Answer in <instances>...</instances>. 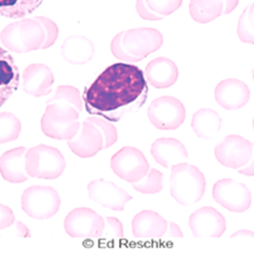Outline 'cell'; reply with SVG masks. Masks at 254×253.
I'll return each instance as SVG.
<instances>
[{
	"instance_id": "1",
	"label": "cell",
	"mask_w": 254,
	"mask_h": 253,
	"mask_svg": "<svg viewBox=\"0 0 254 253\" xmlns=\"http://www.w3.org/2000/svg\"><path fill=\"white\" fill-rule=\"evenodd\" d=\"M147 80L144 72L136 65L116 63L101 72L85 87L82 98L88 114L120 121L125 113L145 103Z\"/></svg>"
},
{
	"instance_id": "2",
	"label": "cell",
	"mask_w": 254,
	"mask_h": 253,
	"mask_svg": "<svg viewBox=\"0 0 254 253\" xmlns=\"http://www.w3.org/2000/svg\"><path fill=\"white\" fill-rule=\"evenodd\" d=\"M84 106L79 90L71 85H60L55 95L47 101L41 120L43 133L55 140H72L78 134L77 121Z\"/></svg>"
},
{
	"instance_id": "3",
	"label": "cell",
	"mask_w": 254,
	"mask_h": 253,
	"mask_svg": "<svg viewBox=\"0 0 254 253\" xmlns=\"http://www.w3.org/2000/svg\"><path fill=\"white\" fill-rule=\"evenodd\" d=\"M163 45V36L156 29L140 28L118 34L111 43L114 57L126 63H136L156 52Z\"/></svg>"
},
{
	"instance_id": "4",
	"label": "cell",
	"mask_w": 254,
	"mask_h": 253,
	"mask_svg": "<svg viewBox=\"0 0 254 253\" xmlns=\"http://www.w3.org/2000/svg\"><path fill=\"white\" fill-rule=\"evenodd\" d=\"M118 141L116 126L105 118L89 117L82 124L80 134L67 141L69 149L81 158L95 156L99 151L109 149Z\"/></svg>"
},
{
	"instance_id": "5",
	"label": "cell",
	"mask_w": 254,
	"mask_h": 253,
	"mask_svg": "<svg viewBox=\"0 0 254 253\" xmlns=\"http://www.w3.org/2000/svg\"><path fill=\"white\" fill-rule=\"evenodd\" d=\"M2 45L14 53L45 50L46 31L39 16L22 18L9 23L0 34Z\"/></svg>"
},
{
	"instance_id": "6",
	"label": "cell",
	"mask_w": 254,
	"mask_h": 253,
	"mask_svg": "<svg viewBox=\"0 0 254 253\" xmlns=\"http://www.w3.org/2000/svg\"><path fill=\"white\" fill-rule=\"evenodd\" d=\"M170 194L182 206L198 202L206 191L205 175L196 166L187 162L171 166Z\"/></svg>"
},
{
	"instance_id": "7",
	"label": "cell",
	"mask_w": 254,
	"mask_h": 253,
	"mask_svg": "<svg viewBox=\"0 0 254 253\" xmlns=\"http://www.w3.org/2000/svg\"><path fill=\"white\" fill-rule=\"evenodd\" d=\"M65 168V158L57 148L41 144L29 149L25 153V170L34 179L56 180Z\"/></svg>"
},
{
	"instance_id": "8",
	"label": "cell",
	"mask_w": 254,
	"mask_h": 253,
	"mask_svg": "<svg viewBox=\"0 0 254 253\" xmlns=\"http://www.w3.org/2000/svg\"><path fill=\"white\" fill-rule=\"evenodd\" d=\"M21 209L29 217L47 220L54 217L60 209L61 198L52 187L33 186L21 194Z\"/></svg>"
},
{
	"instance_id": "9",
	"label": "cell",
	"mask_w": 254,
	"mask_h": 253,
	"mask_svg": "<svg viewBox=\"0 0 254 253\" xmlns=\"http://www.w3.org/2000/svg\"><path fill=\"white\" fill-rule=\"evenodd\" d=\"M147 114L151 124L161 131L179 129L187 117L184 104L172 96H161L152 101Z\"/></svg>"
},
{
	"instance_id": "10",
	"label": "cell",
	"mask_w": 254,
	"mask_h": 253,
	"mask_svg": "<svg viewBox=\"0 0 254 253\" xmlns=\"http://www.w3.org/2000/svg\"><path fill=\"white\" fill-rule=\"evenodd\" d=\"M106 221L89 208H76L65 218L64 228L72 238L96 239L103 236Z\"/></svg>"
},
{
	"instance_id": "11",
	"label": "cell",
	"mask_w": 254,
	"mask_h": 253,
	"mask_svg": "<svg viewBox=\"0 0 254 253\" xmlns=\"http://www.w3.org/2000/svg\"><path fill=\"white\" fill-rule=\"evenodd\" d=\"M112 170L121 180L134 184L150 170L147 158L137 148L127 146L120 149L111 159Z\"/></svg>"
},
{
	"instance_id": "12",
	"label": "cell",
	"mask_w": 254,
	"mask_h": 253,
	"mask_svg": "<svg viewBox=\"0 0 254 253\" xmlns=\"http://www.w3.org/2000/svg\"><path fill=\"white\" fill-rule=\"evenodd\" d=\"M212 193L215 201L229 212L244 213L251 207V191L244 184L232 179L218 181Z\"/></svg>"
},
{
	"instance_id": "13",
	"label": "cell",
	"mask_w": 254,
	"mask_h": 253,
	"mask_svg": "<svg viewBox=\"0 0 254 253\" xmlns=\"http://www.w3.org/2000/svg\"><path fill=\"white\" fill-rule=\"evenodd\" d=\"M214 153L221 165L231 169H239L250 160L253 145L239 135H228L215 147Z\"/></svg>"
},
{
	"instance_id": "14",
	"label": "cell",
	"mask_w": 254,
	"mask_h": 253,
	"mask_svg": "<svg viewBox=\"0 0 254 253\" xmlns=\"http://www.w3.org/2000/svg\"><path fill=\"white\" fill-rule=\"evenodd\" d=\"M87 191L90 199L96 204L115 212L124 211L126 205L132 199V195L128 191L104 179L90 182Z\"/></svg>"
},
{
	"instance_id": "15",
	"label": "cell",
	"mask_w": 254,
	"mask_h": 253,
	"mask_svg": "<svg viewBox=\"0 0 254 253\" xmlns=\"http://www.w3.org/2000/svg\"><path fill=\"white\" fill-rule=\"evenodd\" d=\"M189 226L195 238H220L227 228L225 217L212 207L194 211L190 216Z\"/></svg>"
},
{
	"instance_id": "16",
	"label": "cell",
	"mask_w": 254,
	"mask_h": 253,
	"mask_svg": "<svg viewBox=\"0 0 254 253\" xmlns=\"http://www.w3.org/2000/svg\"><path fill=\"white\" fill-rule=\"evenodd\" d=\"M249 99V87L245 82L236 78L225 79L215 88V100L227 111L242 109L248 104Z\"/></svg>"
},
{
	"instance_id": "17",
	"label": "cell",
	"mask_w": 254,
	"mask_h": 253,
	"mask_svg": "<svg viewBox=\"0 0 254 253\" xmlns=\"http://www.w3.org/2000/svg\"><path fill=\"white\" fill-rule=\"evenodd\" d=\"M54 75L47 65L35 63L29 65L22 73V89L34 97H43L52 92Z\"/></svg>"
},
{
	"instance_id": "18",
	"label": "cell",
	"mask_w": 254,
	"mask_h": 253,
	"mask_svg": "<svg viewBox=\"0 0 254 253\" xmlns=\"http://www.w3.org/2000/svg\"><path fill=\"white\" fill-rule=\"evenodd\" d=\"M168 229L167 221L158 213L145 210L138 213L132 221L133 236L139 240L162 238Z\"/></svg>"
},
{
	"instance_id": "19",
	"label": "cell",
	"mask_w": 254,
	"mask_h": 253,
	"mask_svg": "<svg viewBox=\"0 0 254 253\" xmlns=\"http://www.w3.org/2000/svg\"><path fill=\"white\" fill-rule=\"evenodd\" d=\"M151 155L165 168L187 162L189 153L186 146L174 138H159L151 145Z\"/></svg>"
},
{
	"instance_id": "20",
	"label": "cell",
	"mask_w": 254,
	"mask_h": 253,
	"mask_svg": "<svg viewBox=\"0 0 254 253\" xmlns=\"http://www.w3.org/2000/svg\"><path fill=\"white\" fill-rule=\"evenodd\" d=\"M239 0H190V13L198 23H208L223 14H229L238 5Z\"/></svg>"
},
{
	"instance_id": "21",
	"label": "cell",
	"mask_w": 254,
	"mask_h": 253,
	"mask_svg": "<svg viewBox=\"0 0 254 253\" xmlns=\"http://www.w3.org/2000/svg\"><path fill=\"white\" fill-rule=\"evenodd\" d=\"M144 74L152 86L163 89L172 86L179 79V68L172 60L159 57L148 63Z\"/></svg>"
},
{
	"instance_id": "22",
	"label": "cell",
	"mask_w": 254,
	"mask_h": 253,
	"mask_svg": "<svg viewBox=\"0 0 254 253\" xmlns=\"http://www.w3.org/2000/svg\"><path fill=\"white\" fill-rule=\"evenodd\" d=\"M27 148L18 147L8 150L0 156V174L10 184H22L29 180L25 170Z\"/></svg>"
},
{
	"instance_id": "23",
	"label": "cell",
	"mask_w": 254,
	"mask_h": 253,
	"mask_svg": "<svg viewBox=\"0 0 254 253\" xmlns=\"http://www.w3.org/2000/svg\"><path fill=\"white\" fill-rule=\"evenodd\" d=\"M19 70L7 50L0 47V108L17 90Z\"/></svg>"
},
{
	"instance_id": "24",
	"label": "cell",
	"mask_w": 254,
	"mask_h": 253,
	"mask_svg": "<svg viewBox=\"0 0 254 253\" xmlns=\"http://www.w3.org/2000/svg\"><path fill=\"white\" fill-rule=\"evenodd\" d=\"M95 53L93 43L84 36H71L61 45L62 57L72 65H84L92 60Z\"/></svg>"
},
{
	"instance_id": "25",
	"label": "cell",
	"mask_w": 254,
	"mask_h": 253,
	"mask_svg": "<svg viewBox=\"0 0 254 253\" xmlns=\"http://www.w3.org/2000/svg\"><path fill=\"white\" fill-rule=\"evenodd\" d=\"M190 126L198 138L212 140L222 128V119L219 114L212 109H200L193 114Z\"/></svg>"
},
{
	"instance_id": "26",
	"label": "cell",
	"mask_w": 254,
	"mask_h": 253,
	"mask_svg": "<svg viewBox=\"0 0 254 253\" xmlns=\"http://www.w3.org/2000/svg\"><path fill=\"white\" fill-rule=\"evenodd\" d=\"M184 0H137L136 10L146 20H160L179 9Z\"/></svg>"
},
{
	"instance_id": "27",
	"label": "cell",
	"mask_w": 254,
	"mask_h": 253,
	"mask_svg": "<svg viewBox=\"0 0 254 253\" xmlns=\"http://www.w3.org/2000/svg\"><path fill=\"white\" fill-rule=\"evenodd\" d=\"M44 0H0V16L22 18L32 14Z\"/></svg>"
},
{
	"instance_id": "28",
	"label": "cell",
	"mask_w": 254,
	"mask_h": 253,
	"mask_svg": "<svg viewBox=\"0 0 254 253\" xmlns=\"http://www.w3.org/2000/svg\"><path fill=\"white\" fill-rule=\"evenodd\" d=\"M135 190L144 194H155L163 190V173L152 168L139 182L132 184Z\"/></svg>"
},
{
	"instance_id": "29",
	"label": "cell",
	"mask_w": 254,
	"mask_h": 253,
	"mask_svg": "<svg viewBox=\"0 0 254 253\" xmlns=\"http://www.w3.org/2000/svg\"><path fill=\"white\" fill-rule=\"evenodd\" d=\"M21 132L20 121L11 113H0V145L15 141Z\"/></svg>"
},
{
	"instance_id": "30",
	"label": "cell",
	"mask_w": 254,
	"mask_h": 253,
	"mask_svg": "<svg viewBox=\"0 0 254 253\" xmlns=\"http://www.w3.org/2000/svg\"><path fill=\"white\" fill-rule=\"evenodd\" d=\"M237 34L241 42L254 45V2L248 5L240 15Z\"/></svg>"
},
{
	"instance_id": "31",
	"label": "cell",
	"mask_w": 254,
	"mask_h": 253,
	"mask_svg": "<svg viewBox=\"0 0 254 253\" xmlns=\"http://www.w3.org/2000/svg\"><path fill=\"white\" fill-rule=\"evenodd\" d=\"M41 21L43 22L45 31H46V43H45V50L52 47L55 42L58 39L59 35V29L57 27V24L50 18H47L45 16H39Z\"/></svg>"
},
{
	"instance_id": "32",
	"label": "cell",
	"mask_w": 254,
	"mask_h": 253,
	"mask_svg": "<svg viewBox=\"0 0 254 253\" xmlns=\"http://www.w3.org/2000/svg\"><path fill=\"white\" fill-rule=\"evenodd\" d=\"M106 235L110 239H120L124 236V228L121 221L115 217H107L105 231L103 236Z\"/></svg>"
},
{
	"instance_id": "33",
	"label": "cell",
	"mask_w": 254,
	"mask_h": 253,
	"mask_svg": "<svg viewBox=\"0 0 254 253\" xmlns=\"http://www.w3.org/2000/svg\"><path fill=\"white\" fill-rule=\"evenodd\" d=\"M15 222V217L10 208L0 204V231L7 229Z\"/></svg>"
},
{
	"instance_id": "34",
	"label": "cell",
	"mask_w": 254,
	"mask_h": 253,
	"mask_svg": "<svg viewBox=\"0 0 254 253\" xmlns=\"http://www.w3.org/2000/svg\"><path fill=\"white\" fill-rule=\"evenodd\" d=\"M252 145H253V153L250 160L243 167L238 169V172L240 174H243L246 176H254V144Z\"/></svg>"
},
{
	"instance_id": "35",
	"label": "cell",
	"mask_w": 254,
	"mask_h": 253,
	"mask_svg": "<svg viewBox=\"0 0 254 253\" xmlns=\"http://www.w3.org/2000/svg\"><path fill=\"white\" fill-rule=\"evenodd\" d=\"M168 237L170 239H174V238H183L184 237V234H183V231L181 230L180 226L171 222L169 223V227H168Z\"/></svg>"
},
{
	"instance_id": "36",
	"label": "cell",
	"mask_w": 254,
	"mask_h": 253,
	"mask_svg": "<svg viewBox=\"0 0 254 253\" xmlns=\"http://www.w3.org/2000/svg\"><path fill=\"white\" fill-rule=\"evenodd\" d=\"M16 232H17V235L20 237H31V233L27 228V226L22 224L21 222L16 223Z\"/></svg>"
},
{
	"instance_id": "37",
	"label": "cell",
	"mask_w": 254,
	"mask_h": 253,
	"mask_svg": "<svg viewBox=\"0 0 254 253\" xmlns=\"http://www.w3.org/2000/svg\"><path fill=\"white\" fill-rule=\"evenodd\" d=\"M231 238H254V232L249 230H240L232 234Z\"/></svg>"
},
{
	"instance_id": "38",
	"label": "cell",
	"mask_w": 254,
	"mask_h": 253,
	"mask_svg": "<svg viewBox=\"0 0 254 253\" xmlns=\"http://www.w3.org/2000/svg\"><path fill=\"white\" fill-rule=\"evenodd\" d=\"M252 77H253V80H254V68L252 70Z\"/></svg>"
},
{
	"instance_id": "39",
	"label": "cell",
	"mask_w": 254,
	"mask_h": 253,
	"mask_svg": "<svg viewBox=\"0 0 254 253\" xmlns=\"http://www.w3.org/2000/svg\"><path fill=\"white\" fill-rule=\"evenodd\" d=\"M252 125H253V130H254V119H253V123H252Z\"/></svg>"
}]
</instances>
